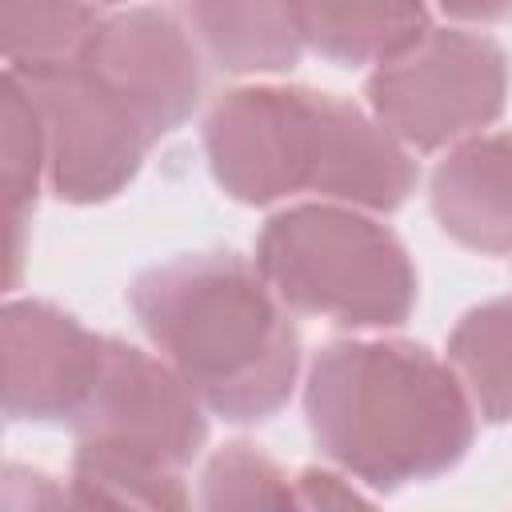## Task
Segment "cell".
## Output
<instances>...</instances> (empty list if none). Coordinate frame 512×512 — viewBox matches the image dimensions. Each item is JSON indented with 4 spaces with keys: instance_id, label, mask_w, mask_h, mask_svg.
<instances>
[{
    "instance_id": "obj_13",
    "label": "cell",
    "mask_w": 512,
    "mask_h": 512,
    "mask_svg": "<svg viewBox=\"0 0 512 512\" xmlns=\"http://www.w3.org/2000/svg\"><path fill=\"white\" fill-rule=\"evenodd\" d=\"M72 500L76 508H184L188 492L172 464L104 444L80 440L76 468H72Z\"/></svg>"
},
{
    "instance_id": "obj_15",
    "label": "cell",
    "mask_w": 512,
    "mask_h": 512,
    "mask_svg": "<svg viewBox=\"0 0 512 512\" xmlns=\"http://www.w3.org/2000/svg\"><path fill=\"white\" fill-rule=\"evenodd\" d=\"M96 12L84 0H4L0 44L12 72H40L80 60L96 32Z\"/></svg>"
},
{
    "instance_id": "obj_3",
    "label": "cell",
    "mask_w": 512,
    "mask_h": 512,
    "mask_svg": "<svg viewBox=\"0 0 512 512\" xmlns=\"http://www.w3.org/2000/svg\"><path fill=\"white\" fill-rule=\"evenodd\" d=\"M256 268L284 304L348 328H392L416 304V272L400 240L336 204L272 216L260 232Z\"/></svg>"
},
{
    "instance_id": "obj_20",
    "label": "cell",
    "mask_w": 512,
    "mask_h": 512,
    "mask_svg": "<svg viewBox=\"0 0 512 512\" xmlns=\"http://www.w3.org/2000/svg\"><path fill=\"white\" fill-rule=\"evenodd\" d=\"M440 8L460 20H496L512 8V0H440Z\"/></svg>"
},
{
    "instance_id": "obj_6",
    "label": "cell",
    "mask_w": 512,
    "mask_h": 512,
    "mask_svg": "<svg viewBox=\"0 0 512 512\" xmlns=\"http://www.w3.org/2000/svg\"><path fill=\"white\" fill-rule=\"evenodd\" d=\"M16 76L32 92L44 124L52 188L72 204L116 196L136 176L144 148L152 144L128 108L108 88H100L80 60Z\"/></svg>"
},
{
    "instance_id": "obj_4",
    "label": "cell",
    "mask_w": 512,
    "mask_h": 512,
    "mask_svg": "<svg viewBox=\"0 0 512 512\" xmlns=\"http://www.w3.org/2000/svg\"><path fill=\"white\" fill-rule=\"evenodd\" d=\"M508 96V60L488 36L420 32L368 80L376 120L404 144L444 148L492 124Z\"/></svg>"
},
{
    "instance_id": "obj_14",
    "label": "cell",
    "mask_w": 512,
    "mask_h": 512,
    "mask_svg": "<svg viewBox=\"0 0 512 512\" xmlns=\"http://www.w3.org/2000/svg\"><path fill=\"white\" fill-rule=\"evenodd\" d=\"M448 364L484 420H508L512 416V300H492L472 308L448 340Z\"/></svg>"
},
{
    "instance_id": "obj_2",
    "label": "cell",
    "mask_w": 512,
    "mask_h": 512,
    "mask_svg": "<svg viewBox=\"0 0 512 512\" xmlns=\"http://www.w3.org/2000/svg\"><path fill=\"white\" fill-rule=\"evenodd\" d=\"M304 408L324 456L372 488L448 472L476 428L456 372L416 344H328L312 360Z\"/></svg>"
},
{
    "instance_id": "obj_10",
    "label": "cell",
    "mask_w": 512,
    "mask_h": 512,
    "mask_svg": "<svg viewBox=\"0 0 512 512\" xmlns=\"http://www.w3.org/2000/svg\"><path fill=\"white\" fill-rule=\"evenodd\" d=\"M440 228L476 252L512 248V136H468L432 172Z\"/></svg>"
},
{
    "instance_id": "obj_12",
    "label": "cell",
    "mask_w": 512,
    "mask_h": 512,
    "mask_svg": "<svg viewBox=\"0 0 512 512\" xmlns=\"http://www.w3.org/2000/svg\"><path fill=\"white\" fill-rule=\"evenodd\" d=\"M288 12L304 44L344 64H380L428 32L424 0H288Z\"/></svg>"
},
{
    "instance_id": "obj_5",
    "label": "cell",
    "mask_w": 512,
    "mask_h": 512,
    "mask_svg": "<svg viewBox=\"0 0 512 512\" xmlns=\"http://www.w3.org/2000/svg\"><path fill=\"white\" fill-rule=\"evenodd\" d=\"M328 92L236 88L208 112L204 148L220 188L244 204L320 192L328 152Z\"/></svg>"
},
{
    "instance_id": "obj_7",
    "label": "cell",
    "mask_w": 512,
    "mask_h": 512,
    "mask_svg": "<svg viewBox=\"0 0 512 512\" xmlns=\"http://www.w3.org/2000/svg\"><path fill=\"white\" fill-rule=\"evenodd\" d=\"M72 420L80 440L120 444L172 468L188 464L208 436L200 396L184 376L120 340L104 344L100 376Z\"/></svg>"
},
{
    "instance_id": "obj_8",
    "label": "cell",
    "mask_w": 512,
    "mask_h": 512,
    "mask_svg": "<svg viewBox=\"0 0 512 512\" xmlns=\"http://www.w3.org/2000/svg\"><path fill=\"white\" fill-rule=\"evenodd\" d=\"M80 64L128 108L148 140L184 124L200 100L196 48L160 8H132L100 20L80 52Z\"/></svg>"
},
{
    "instance_id": "obj_16",
    "label": "cell",
    "mask_w": 512,
    "mask_h": 512,
    "mask_svg": "<svg viewBox=\"0 0 512 512\" xmlns=\"http://www.w3.org/2000/svg\"><path fill=\"white\" fill-rule=\"evenodd\" d=\"M40 172H48L44 152V124L32 104V92L16 72L4 76L0 96V188H4V216H24L36 200Z\"/></svg>"
},
{
    "instance_id": "obj_19",
    "label": "cell",
    "mask_w": 512,
    "mask_h": 512,
    "mask_svg": "<svg viewBox=\"0 0 512 512\" xmlns=\"http://www.w3.org/2000/svg\"><path fill=\"white\" fill-rule=\"evenodd\" d=\"M296 504L300 508H352V504H364V496L352 484H344L336 472L308 468L296 480Z\"/></svg>"
},
{
    "instance_id": "obj_17",
    "label": "cell",
    "mask_w": 512,
    "mask_h": 512,
    "mask_svg": "<svg viewBox=\"0 0 512 512\" xmlns=\"http://www.w3.org/2000/svg\"><path fill=\"white\" fill-rule=\"evenodd\" d=\"M200 500L204 508H292L296 488L264 452L228 444L208 460Z\"/></svg>"
},
{
    "instance_id": "obj_11",
    "label": "cell",
    "mask_w": 512,
    "mask_h": 512,
    "mask_svg": "<svg viewBox=\"0 0 512 512\" xmlns=\"http://www.w3.org/2000/svg\"><path fill=\"white\" fill-rule=\"evenodd\" d=\"M184 16L224 72H284L304 44L288 0H184Z\"/></svg>"
},
{
    "instance_id": "obj_18",
    "label": "cell",
    "mask_w": 512,
    "mask_h": 512,
    "mask_svg": "<svg viewBox=\"0 0 512 512\" xmlns=\"http://www.w3.org/2000/svg\"><path fill=\"white\" fill-rule=\"evenodd\" d=\"M76 508L72 492H60L52 480L32 476L24 468H8L4 476V512H28V508Z\"/></svg>"
},
{
    "instance_id": "obj_1",
    "label": "cell",
    "mask_w": 512,
    "mask_h": 512,
    "mask_svg": "<svg viewBox=\"0 0 512 512\" xmlns=\"http://www.w3.org/2000/svg\"><path fill=\"white\" fill-rule=\"evenodd\" d=\"M280 304L232 252L180 256L132 284V312L148 340L224 420H264L292 392L300 344Z\"/></svg>"
},
{
    "instance_id": "obj_9",
    "label": "cell",
    "mask_w": 512,
    "mask_h": 512,
    "mask_svg": "<svg viewBox=\"0 0 512 512\" xmlns=\"http://www.w3.org/2000/svg\"><path fill=\"white\" fill-rule=\"evenodd\" d=\"M104 344L52 304L12 300L0 316V392L12 420L76 416L88 400Z\"/></svg>"
}]
</instances>
